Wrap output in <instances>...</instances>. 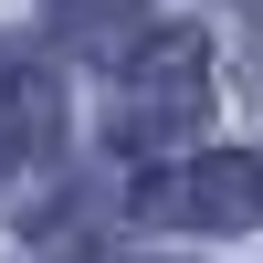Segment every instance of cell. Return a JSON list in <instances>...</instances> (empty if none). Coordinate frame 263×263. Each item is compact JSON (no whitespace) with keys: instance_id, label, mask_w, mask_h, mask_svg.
Segmentation results:
<instances>
[{"instance_id":"1","label":"cell","mask_w":263,"mask_h":263,"mask_svg":"<svg viewBox=\"0 0 263 263\" xmlns=\"http://www.w3.org/2000/svg\"><path fill=\"white\" fill-rule=\"evenodd\" d=\"M211 116V42L200 32H147L137 53L116 63V105H105V158H190Z\"/></svg>"},{"instance_id":"2","label":"cell","mask_w":263,"mask_h":263,"mask_svg":"<svg viewBox=\"0 0 263 263\" xmlns=\"http://www.w3.org/2000/svg\"><path fill=\"white\" fill-rule=\"evenodd\" d=\"M126 211L158 232H263V147H190V158L147 168Z\"/></svg>"},{"instance_id":"3","label":"cell","mask_w":263,"mask_h":263,"mask_svg":"<svg viewBox=\"0 0 263 263\" xmlns=\"http://www.w3.org/2000/svg\"><path fill=\"white\" fill-rule=\"evenodd\" d=\"M63 74H53V53H42L32 32H0V158L11 168H42V158H63Z\"/></svg>"},{"instance_id":"4","label":"cell","mask_w":263,"mask_h":263,"mask_svg":"<svg viewBox=\"0 0 263 263\" xmlns=\"http://www.w3.org/2000/svg\"><path fill=\"white\" fill-rule=\"evenodd\" d=\"M147 32H158L147 0H53V53H84V63H105V74H116Z\"/></svg>"}]
</instances>
